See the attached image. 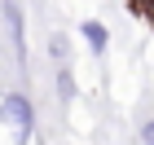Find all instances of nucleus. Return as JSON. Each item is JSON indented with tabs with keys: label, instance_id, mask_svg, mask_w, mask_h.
Masks as SVG:
<instances>
[{
	"label": "nucleus",
	"instance_id": "423d86ee",
	"mask_svg": "<svg viewBox=\"0 0 154 145\" xmlns=\"http://www.w3.org/2000/svg\"><path fill=\"white\" fill-rule=\"evenodd\" d=\"M137 145H154V119H145L137 128Z\"/></svg>",
	"mask_w": 154,
	"mask_h": 145
},
{
	"label": "nucleus",
	"instance_id": "7ed1b4c3",
	"mask_svg": "<svg viewBox=\"0 0 154 145\" xmlns=\"http://www.w3.org/2000/svg\"><path fill=\"white\" fill-rule=\"evenodd\" d=\"M79 35H84V44H88V53H93V57H106V48H110V31H106V22L84 18V22H79Z\"/></svg>",
	"mask_w": 154,
	"mask_h": 145
},
{
	"label": "nucleus",
	"instance_id": "f257e3e1",
	"mask_svg": "<svg viewBox=\"0 0 154 145\" xmlns=\"http://www.w3.org/2000/svg\"><path fill=\"white\" fill-rule=\"evenodd\" d=\"M0 123L13 132V145H31V136H35V106H31V97L22 88L0 97Z\"/></svg>",
	"mask_w": 154,
	"mask_h": 145
},
{
	"label": "nucleus",
	"instance_id": "0eeeda50",
	"mask_svg": "<svg viewBox=\"0 0 154 145\" xmlns=\"http://www.w3.org/2000/svg\"><path fill=\"white\" fill-rule=\"evenodd\" d=\"M35 145H40V141H35Z\"/></svg>",
	"mask_w": 154,
	"mask_h": 145
},
{
	"label": "nucleus",
	"instance_id": "f03ea898",
	"mask_svg": "<svg viewBox=\"0 0 154 145\" xmlns=\"http://www.w3.org/2000/svg\"><path fill=\"white\" fill-rule=\"evenodd\" d=\"M0 13H5V26H9L13 57L26 62V18H22V5H18V0H5V5H0Z\"/></svg>",
	"mask_w": 154,
	"mask_h": 145
},
{
	"label": "nucleus",
	"instance_id": "20e7f679",
	"mask_svg": "<svg viewBox=\"0 0 154 145\" xmlns=\"http://www.w3.org/2000/svg\"><path fill=\"white\" fill-rule=\"evenodd\" d=\"M57 101H62V106H71V101H75V75H71L66 62L57 66Z\"/></svg>",
	"mask_w": 154,
	"mask_h": 145
},
{
	"label": "nucleus",
	"instance_id": "39448f33",
	"mask_svg": "<svg viewBox=\"0 0 154 145\" xmlns=\"http://www.w3.org/2000/svg\"><path fill=\"white\" fill-rule=\"evenodd\" d=\"M48 53H53V62L62 66V62H66V35H53V40H48Z\"/></svg>",
	"mask_w": 154,
	"mask_h": 145
}]
</instances>
